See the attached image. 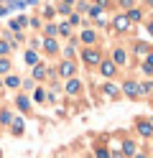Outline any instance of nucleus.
<instances>
[{
	"instance_id": "obj_6",
	"label": "nucleus",
	"mask_w": 153,
	"mask_h": 158,
	"mask_svg": "<svg viewBox=\"0 0 153 158\" xmlns=\"http://www.w3.org/2000/svg\"><path fill=\"white\" fill-rule=\"evenodd\" d=\"M59 74H61V77H71V74H74V64H71V61H64V64L59 66Z\"/></svg>"
},
{
	"instance_id": "obj_20",
	"label": "nucleus",
	"mask_w": 153,
	"mask_h": 158,
	"mask_svg": "<svg viewBox=\"0 0 153 158\" xmlns=\"http://www.w3.org/2000/svg\"><path fill=\"white\" fill-rule=\"evenodd\" d=\"M56 31H59V28H56V26H54V23H49V26H46V36H54V33H56Z\"/></svg>"
},
{
	"instance_id": "obj_32",
	"label": "nucleus",
	"mask_w": 153,
	"mask_h": 158,
	"mask_svg": "<svg viewBox=\"0 0 153 158\" xmlns=\"http://www.w3.org/2000/svg\"><path fill=\"white\" fill-rule=\"evenodd\" d=\"M151 97H153V92H151Z\"/></svg>"
},
{
	"instance_id": "obj_19",
	"label": "nucleus",
	"mask_w": 153,
	"mask_h": 158,
	"mask_svg": "<svg viewBox=\"0 0 153 158\" xmlns=\"http://www.w3.org/2000/svg\"><path fill=\"white\" fill-rule=\"evenodd\" d=\"M13 130L20 135V133H23V120H13Z\"/></svg>"
},
{
	"instance_id": "obj_21",
	"label": "nucleus",
	"mask_w": 153,
	"mask_h": 158,
	"mask_svg": "<svg viewBox=\"0 0 153 158\" xmlns=\"http://www.w3.org/2000/svg\"><path fill=\"white\" fill-rule=\"evenodd\" d=\"M148 48H151V46H146V44H138V46H135V51H138V54H148Z\"/></svg>"
},
{
	"instance_id": "obj_15",
	"label": "nucleus",
	"mask_w": 153,
	"mask_h": 158,
	"mask_svg": "<svg viewBox=\"0 0 153 158\" xmlns=\"http://www.w3.org/2000/svg\"><path fill=\"white\" fill-rule=\"evenodd\" d=\"M122 153H125V156H135V145H133L130 140H125V145H122Z\"/></svg>"
},
{
	"instance_id": "obj_26",
	"label": "nucleus",
	"mask_w": 153,
	"mask_h": 158,
	"mask_svg": "<svg viewBox=\"0 0 153 158\" xmlns=\"http://www.w3.org/2000/svg\"><path fill=\"white\" fill-rule=\"evenodd\" d=\"M143 72H146V74H153V66H148V64H143Z\"/></svg>"
},
{
	"instance_id": "obj_31",
	"label": "nucleus",
	"mask_w": 153,
	"mask_h": 158,
	"mask_svg": "<svg viewBox=\"0 0 153 158\" xmlns=\"http://www.w3.org/2000/svg\"><path fill=\"white\" fill-rule=\"evenodd\" d=\"M148 31H151V33H153V23H151V26H148Z\"/></svg>"
},
{
	"instance_id": "obj_8",
	"label": "nucleus",
	"mask_w": 153,
	"mask_h": 158,
	"mask_svg": "<svg viewBox=\"0 0 153 158\" xmlns=\"http://www.w3.org/2000/svg\"><path fill=\"white\" fill-rule=\"evenodd\" d=\"M82 89V84H79V79H69V84H66V92L69 94H77Z\"/></svg>"
},
{
	"instance_id": "obj_3",
	"label": "nucleus",
	"mask_w": 153,
	"mask_h": 158,
	"mask_svg": "<svg viewBox=\"0 0 153 158\" xmlns=\"http://www.w3.org/2000/svg\"><path fill=\"white\" fill-rule=\"evenodd\" d=\"M138 133L146 135V138L153 135V123H151V120H140V123H138Z\"/></svg>"
},
{
	"instance_id": "obj_11",
	"label": "nucleus",
	"mask_w": 153,
	"mask_h": 158,
	"mask_svg": "<svg viewBox=\"0 0 153 158\" xmlns=\"http://www.w3.org/2000/svg\"><path fill=\"white\" fill-rule=\"evenodd\" d=\"M33 77H36V79H44V77H46V66H44V64H36V66H33Z\"/></svg>"
},
{
	"instance_id": "obj_5",
	"label": "nucleus",
	"mask_w": 153,
	"mask_h": 158,
	"mask_svg": "<svg viewBox=\"0 0 153 158\" xmlns=\"http://www.w3.org/2000/svg\"><path fill=\"white\" fill-rule=\"evenodd\" d=\"M115 28H117V31H128V28H130V21H128L125 15H117V18H115Z\"/></svg>"
},
{
	"instance_id": "obj_24",
	"label": "nucleus",
	"mask_w": 153,
	"mask_h": 158,
	"mask_svg": "<svg viewBox=\"0 0 153 158\" xmlns=\"http://www.w3.org/2000/svg\"><path fill=\"white\" fill-rule=\"evenodd\" d=\"M0 120H3V123H10V112H8V110H3V115H0Z\"/></svg>"
},
{
	"instance_id": "obj_7",
	"label": "nucleus",
	"mask_w": 153,
	"mask_h": 158,
	"mask_svg": "<svg viewBox=\"0 0 153 158\" xmlns=\"http://www.w3.org/2000/svg\"><path fill=\"white\" fill-rule=\"evenodd\" d=\"M122 89H125L128 97H138V84H135V82H125V87H122Z\"/></svg>"
},
{
	"instance_id": "obj_18",
	"label": "nucleus",
	"mask_w": 153,
	"mask_h": 158,
	"mask_svg": "<svg viewBox=\"0 0 153 158\" xmlns=\"http://www.w3.org/2000/svg\"><path fill=\"white\" fill-rule=\"evenodd\" d=\"M8 51H10V44L8 41H0V56H5Z\"/></svg>"
},
{
	"instance_id": "obj_9",
	"label": "nucleus",
	"mask_w": 153,
	"mask_h": 158,
	"mask_svg": "<svg viewBox=\"0 0 153 158\" xmlns=\"http://www.w3.org/2000/svg\"><path fill=\"white\" fill-rule=\"evenodd\" d=\"M82 41H84V44H95V41H97L95 31H89V28H87V31H82Z\"/></svg>"
},
{
	"instance_id": "obj_30",
	"label": "nucleus",
	"mask_w": 153,
	"mask_h": 158,
	"mask_svg": "<svg viewBox=\"0 0 153 158\" xmlns=\"http://www.w3.org/2000/svg\"><path fill=\"white\" fill-rule=\"evenodd\" d=\"M97 5L102 8V5H107V0H97Z\"/></svg>"
},
{
	"instance_id": "obj_17",
	"label": "nucleus",
	"mask_w": 153,
	"mask_h": 158,
	"mask_svg": "<svg viewBox=\"0 0 153 158\" xmlns=\"http://www.w3.org/2000/svg\"><path fill=\"white\" fill-rule=\"evenodd\" d=\"M5 72H10V61L8 59H0V74H5Z\"/></svg>"
},
{
	"instance_id": "obj_2",
	"label": "nucleus",
	"mask_w": 153,
	"mask_h": 158,
	"mask_svg": "<svg viewBox=\"0 0 153 158\" xmlns=\"http://www.w3.org/2000/svg\"><path fill=\"white\" fill-rule=\"evenodd\" d=\"M82 59H84L87 64H100V51H97V48H84Z\"/></svg>"
},
{
	"instance_id": "obj_22",
	"label": "nucleus",
	"mask_w": 153,
	"mask_h": 158,
	"mask_svg": "<svg viewBox=\"0 0 153 158\" xmlns=\"http://www.w3.org/2000/svg\"><path fill=\"white\" fill-rule=\"evenodd\" d=\"M105 92H107L110 97H115V94H117V89H115V87H112V84H105Z\"/></svg>"
},
{
	"instance_id": "obj_25",
	"label": "nucleus",
	"mask_w": 153,
	"mask_h": 158,
	"mask_svg": "<svg viewBox=\"0 0 153 158\" xmlns=\"http://www.w3.org/2000/svg\"><path fill=\"white\" fill-rule=\"evenodd\" d=\"M120 5L122 8H133V0H120Z\"/></svg>"
},
{
	"instance_id": "obj_10",
	"label": "nucleus",
	"mask_w": 153,
	"mask_h": 158,
	"mask_svg": "<svg viewBox=\"0 0 153 158\" xmlns=\"http://www.w3.org/2000/svg\"><path fill=\"white\" fill-rule=\"evenodd\" d=\"M15 105H18V110H23V112H28V107H31V102H28V97H23V94H20L18 100H15Z\"/></svg>"
},
{
	"instance_id": "obj_27",
	"label": "nucleus",
	"mask_w": 153,
	"mask_h": 158,
	"mask_svg": "<svg viewBox=\"0 0 153 158\" xmlns=\"http://www.w3.org/2000/svg\"><path fill=\"white\" fill-rule=\"evenodd\" d=\"M97 158H110V156H107V151H97Z\"/></svg>"
},
{
	"instance_id": "obj_28",
	"label": "nucleus",
	"mask_w": 153,
	"mask_h": 158,
	"mask_svg": "<svg viewBox=\"0 0 153 158\" xmlns=\"http://www.w3.org/2000/svg\"><path fill=\"white\" fill-rule=\"evenodd\" d=\"M146 64H148V66H153V54H148V56H146Z\"/></svg>"
},
{
	"instance_id": "obj_12",
	"label": "nucleus",
	"mask_w": 153,
	"mask_h": 158,
	"mask_svg": "<svg viewBox=\"0 0 153 158\" xmlns=\"http://www.w3.org/2000/svg\"><path fill=\"white\" fill-rule=\"evenodd\" d=\"M26 64H31V66H36V64H38L36 51H26Z\"/></svg>"
},
{
	"instance_id": "obj_1",
	"label": "nucleus",
	"mask_w": 153,
	"mask_h": 158,
	"mask_svg": "<svg viewBox=\"0 0 153 158\" xmlns=\"http://www.w3.org/2000/svg\"><path fill=\"white\" fill-rule=\"evenodd\" d=\"M112 64H115V66L128 64V51H125V48H115V51H112Z\"/></svg>"
},
{
	"instance_id": "obj_13",
	"label": "nucleus",
	"mask_w": 153,
	"mask_h": 158,
	"mask_svg": "<svg viewBox=\"0 0 153 158\" xmlns=\"http://www.w3.org/2000/svg\"><path fill=\"white\" fill-rule=\"evenodd\" d=\"M140 15H143V13L138 10V8H130V13H128L125 18H128V21H140Z\"/></svg>"
},
{
	"instance_id": "obj_23",
	"label": "nucleus",
	"mask_w": 153,
	"mask_h": 158,
	"mask_svg": "<svg viewBox=\"0 0 153 158\" xmlns=\"http://www.w3.org/2000/svg\"><path fill=\"white\" fill-rule=\"evenodd\" d=\"M59 33H61V36H69V26H66V23L59 26Z\"/></svg>"
},
{
	"instance_id": "obj_14",
	"label": "nucleus",
	"mask_w": 153,
	"mask_h": 158,
	"mask_svg": "<svg viewBox=\"0 0 153 158\" xmlns=\"http://www.w3.org/2000/svg\"><path fill=\"white\" fill-rule=\"evenodd\" d=\"M44 46H46V51H49V54H56V41H54V38H46Z\"/></svg>"
},
{
	"instance_id": "obj_4",
	"label": "nucleus",
	"mask_w": 153,
	"mask_h": 158,
	"mask_svg": "<svg viewBox=\"0 0 153 158\" xmlns=\"http://www.w3.org/2000/svg\"><path fill=\"white\" fill-rule=\"evenodd\" d=\"M100 72H102V77H112V74H115V64H112V61H102L100 64Z\"/></svg>"
},
{
	"instance_id": "obj_33",
	"label": "nucleus",
	"mask_w": 153,
	"mask_h": 158,
	"mask_svg": "<svg viewBox=\"0 0 153 158\" xmlns=\"http://www.w3.org/2000/svg\"><path fill=\"white\" fill-rule=\"evenodd\" d=\"M0 84H3V82H0Z\"/></svg>"
},
{
	"instance_id": "obj_16",
	"label": "nucleus",
	"mask_w": 153,
	"mask_h": 158,
	"mask_svg": "<svg viewBox=\"0 0 153 158\" xmlns=\"http://www.w3.org/2000/svg\"><path fill=\"white\" fill-rule=\"evenodd\" d=\"M5 84H8V87H13V89H15V87L20 84V79H18L15 74H10V77H5Z\"/></svg>"
},
{
	"instance_id": "obj_29",
	"label": "nucleus",
	"mask_w": 153,
	"mask_h": 158,
	"mask_svg": "<svg viewBox=\"0 0 153 158\" xmlns=\"http://www.w3.org/2000/svg\"><path fill=\"white\" fill-rule=\"evenodd\" d=\"M5 13H8V8H5L3 3H0V15H5Z\"/></svg>"
}]
</instances>
